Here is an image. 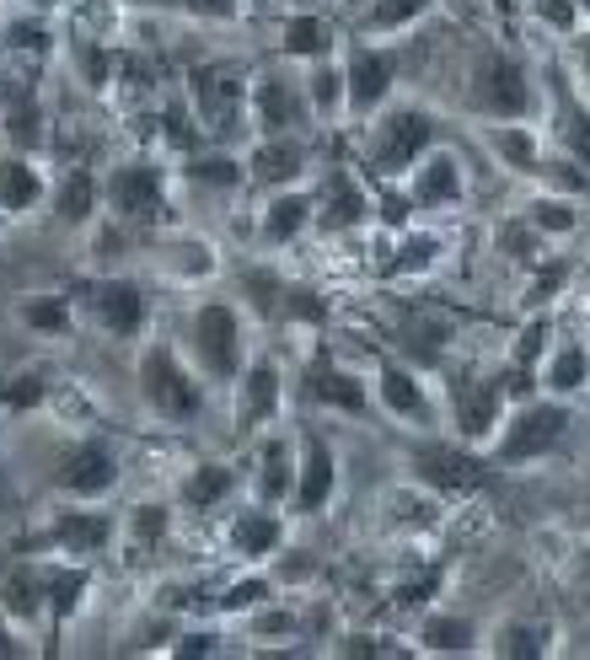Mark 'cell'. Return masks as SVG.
<instances>
[{
	"instance_id": "6da1fadb",
	"label": "cell",
	"mask_w": 590,
	"mask_h": 660,
	"mask_svg": "<svg viewBox=\"0 0 590 660\" xmlns=\"http://www.w3.org/2000/svg\"><path fill=\"white\" fill-rule=\"evenodd\" d=\"M189 92H194L198 124L215 134V140L237 134V124H242V103H248L242 70L226 65V60H204V65L189 70Z\"/></svg>"
},
{
	"instance_id": "7a4b0ae2",
	"label": "cell",
	"mask_w": 590,
	"mask_h": 660,
	"mask_svg": "<svg viewBox=\"0 0 590 660\" xmlns=\"http://www.w3.org/2000/svg\"><path fill=\"white\" fill-rule=\"evenodd\" d=\"M140 393L145 403L161 413V419H172V424H189L198 419V382L178 365V355L167 349V344H150L145 349V360H140Z\"/></svg>"
},
{
	"instance_id": "3957f363",
	"label": "cell",
	"mask_w": 590,
	"mask_h": 660,
	"mask_svg": "<svg viewBox=\"0 0 590 660\" xmlns=\"http://www.w3.org/2000/svg\"><path fill=\"white\" fill-rule=\"evenodd\" d=\"M569 430V408L564 403H531L510 419V430L499 435V463H531V457H547Z\"/></svg>"
},
{
	"instance_id": "277c9868",
	"label": "cell",
	"mask_w": 590,
	"mask_h": 660,
	"mask_svg": "<svg viewBox=\"0 0 590 660\" xmlns=\"http://www.w3.org/2000/svg\"><path fill=\"white\" fill-rule=\"evenodd\" d=\"M194 349L215 382H231L237 365H242V323H237V312L220 307V301H215V307H198L194 312Z\"/></svg>"
},
{
	"instance_id": "5b68a950",
	"label": "cell",
	"mask_w": 590,
	"mask_h": 660,
	"mask_svg": "<svg viewBox=\"0 0 590 660\" xmlns=\"http://www.w3.org/2000/svg\"><path fill=\"white\" fill-rule=\"evenodd\" d=\"M435 140V124L419 113V108H397L382 119V130H376V145H371V167L382 172V178H393L402 167H413L419 156H424V145Z\"/></svg>"
},
{
	"instance_id": "8992f818",
	"label": "cell",
	"mask_w": 590,
	"mask_h": 660,
	"mask_svg": "<svg viewBox=\"0 0 590 660\" xmlns=\"http://www.w3.org/2000/svg\"><path fill=\"white\" fill-rule=\"evenodd\" d=\"M413 472L424 478V489H435V494H478L483 483H489V467L478 463L472 452H461V446H446V441H430V446H419L413 452Z\"/></svg>"
},
{
	"instance_id": "52a82bcc",
	"label": "cell",
	"mask_w": 590,
	"mask_h": 660,
	"mask_svg": "<svg viewBox=\"0 0 590 660\" xmlns=\"http://www.w3.org/2000/svg\"><path fill=\"white\" fill-rule=\"evenodd\" d=\"M472 97H478V108L494 113V119H526V113H531V81H526V70L516 65L510 55H489V60L478 65Z\"/></svg>"
},
{
	"instance_id": "ba28073f",
	"label": "cell",
	"mask_w": 590,
	"mask_h": 660,
	"mask_svg": "<svg viewBox=\"0 0 590 660\" xmlns=\"http://www.w3.org/2000/svg\"><path fill=\"white\" fill-rule=\"evenodd\" d=\"M393 75H397V65H393V55L387 49H354L349 55V108L354 113H371L387 92H393Z\"/></svg>"
},
{
	"instance_id": "9c48e42d",
	"label": "cell",
	"mask_w": 590,
	"mask_h": 660,
	"mask_svg": "<svg viewBox=\"0 0 590 660\" xmlns=\"http://www.w3.org/2000/svg\"><path fill=\"white\" fill-rule=\"evenodd\" d=\"M113 478H119V463H113V452L108 446H97V441H86V446H75L60 467V489L65 494H81V500H92V494H108L113 489Z\"/></svg>"
},
{
	"instance_id": "30bf717a",
	"label": "cell",
	"mask_w": 590,
	"mask_h": 660,
	"mask_svg": "<svg viewBox=\"0 0 590 660\" xmlns=\"http://www.w3.org/2000/svg\"><path fill=\"white\" fill-rule=\"evenodd\" d=\"M108 204L124 220H156L161 215V178L150 167H119L108 178Z\"/></svg>"
},
{
	"instance_id": "8fae6325",
	"label": "cell",
	"mask_w": 590,
	"mask_h": 660,
	"mask_svg": "<svg viewBox=\"0 0 590 660\" xmlns=\"http://www.w3.org/2000/svg\"><path fill=\"white\" fill-rule=\"evenodd\" d=\"M92 312H97V323L108 333L130 338V333H140V323H145V296H140L134 285H124V279H103V285L92 290Z\"/></svg>"
},
{
	"instance_id": "7c38bea8",
	"label": "cell",
	"mask_w": 590,
	"mask_h": 660,
	"mask_svg": "<svg viewBox=\"0 0 590 660\" xmlns=\"http://www.w3.org/2000/svg\"><path fill=\"white\" fill-rule=\"evenodd\" d=\"M279 408V371L258 360L253 371H242V387H237V430H253V424H268Z\"/></svg>"
},
{
	"instance_id": "4fadbf2b",
	"label": "cell",
	"mask_w": 590,
	"mask_h": 660,
	"mask_svg": "<svg viewBox=\"0 0 590 660\" xmlns=\"http://www.w3.org/2000/svg\"><path fill=\"white\" fill-rule=\"evenodd\" d=\"M333 483H338V467H333V452L317 441V435H306V463H301V478H296V511H323L333 494Z\"/></svg>"
},
{
	"instance_id": "5bb4252c",
	"label": "cell",
	"mask_w": 590,
	"mask_h": 660,
	"mask_svg": "<svg viewBox=\"0 0 590 660\" xmlns=\"http://www.w3.org/2000/svg\"><path fill=\"white\" fill-rule=\"evenodd\" d=\"M505 387H510V376H499V382H467V387H461L457 424H461V435H467V441H483V435L494 430Z\"/></svg>"
},
{
	"instance_id": "9a60e30c",
	"label": "cell",
	"mask_w": 590,
	"mask_h": 660,
	"mask_svg": "<svg viewBox=\"0 0 590 660\" xmlns=\"http://www.w3.org/2000/svg\"><path fill=\"white\" fill-rule=\"evenodd\" d=\"M301 161H306L301 140H285V134H274L268 145H258V151H253L248 172H253V183H263V189H274V183H290V178L301 172Z\"/></svg>"
},
{
	"instance_id": "2e32d148",
	"label": "cell",
	"mask_w": 590,
	"mask_h": 660,
	"mask_svg": "<svg viewBox=\"0 0 590 660\" xmlns=\"http://www.w3.org/2000/svg\"><path fill=\"white\" fill-rule=\"evenodd\" d=\"M253 108H258V124L268 134H285L301 124V97L279 81V75H268V81H258V92H253Z\"/></svg>"
},
{
	"instance_id": "e0dca14e",
	"label": "cell",
	"mask_w": 590,
	"mask_h": 660,
	"mask_svg": "<svg viewBox=\"0 0 590 660\" xmlns=\"http://www.w3.org/2000/svg\"><path fill=\"white\" fill-rule=\"evenodd\" d=\"M365 220V194L354 189L349 172H333L328 189H323V231H349Z\"/></svg>"
},
{
	"instance_id": "ac0fdd59",
	"label": "cell",
	"mask_w": 590,
	"mask_h": 660,
	"mask_svg": "<svg viewBox=\"0 0 590 660\" xmlns=\"http://www.w3.org/2000/svg\"><path fill=\"white\" fill-rule=\"evenodd\" d=\"M306 393L317 397V403H328V408H344V413H371V403H365V387L354 382V376H344V371H333V365H317L312 371V382H306Z\"/></svg>"
},
{
	"instance_id": "d6986e66",
	"label": "cell",
	"mask_w": 590,
	"mask_h": 660,
	"mask_svg": "<svg viewBox=\"0 0 590 660\" xmlns=\"http://www.w3.org/2000/svg\"><path fill=\"white\" fill-rule=\"evenodd\" d=\"M108 537H113V521L92 516V511H70V516L55 521V542L65 553H97V548H108Z\"/></svg>"
},
{
	"instance_id": "ffe728a7",
	"label": "cell",
	"mask_w": 590,
	"mask_h": 660,
	"mask_svg": "<svg viewBox=\"0 0 590 660\" xmlns=\"http://www.w3.org/2000/svg\"><path fill=\"white\" fill-rule=\"evenodd\" d=\"M0 601H5L11 617H38V612L49 607V575H44V569H11Z\"/></svg>"
},
{
	"instance_id": "44dd1931",
	"label": "cell",
	"mask_w": 590,
	"mask_h": 660,
	"mask_svg": "<svg viewBox=\"0 0 590 660\" xmlns=\"http://www.w3.org/2000/svg\"><path fill=\"white\" fill-rule=\"evenodd\" d=\"M382 403L393 408L397 419H408V424H430V403L419 393V382L408 371H397V365L382 371Z\"/></svg>"
},
{
	"instance_id": "7402d4cb",
	"label": "cell",
	"mask_w": 590,
	"mask_h": 660,
	"mask_svg": "<svg viewBox=\"0 0 590 660\" xmlns=\"http://www.w3.org/2000/svg\"><path fill=\"white\" fill-rule=\"evenodd\" d=\"M461 194V178H457V161L451 156H430L413 178V204H451Z\"/></svg>"
},
{
	"instance_id": "603a6c76",
	"label": "cell",
	"mask_w": 590,
	"mask_h": 660,
	"mask_svg": "<svg viewBox=\"0 0 590 660\" xmlns=\"http://www.w3.org/2000/svg\"><path fill=\"white\" fill-rule=\"evenodd\" d=\"M306 220H312V199L306 194H279L274 204H268V215H263V237H268V242H290Z\"/></svg>"
},
{
	"instance_id": "cb8c5ba5",
	"label": "cell",
	"mask_w": 590,
	"mask_h": 660,
	"mask_svg": "<svg viewBox=\"0 0 590 660\" xmlns=\"http://www.w3.org/2000/svg\"><path fill=\"white\" fill-rule=\"evenodd\" d=\"M231 542H237L242 559H268V553L279 548V521H274L268 511H258V516L248 511V516L231 527Z\"/></svg>"
},
{
	"instance_id": "d4e9b609",
	"label": "cell",
	"mask_w": 590,
	"mask_h": 660,
	"mask_svg": "<svg viewBox=\"0 0 590 660\" xmlns=\"http://www.w3.org/2000/svg\"><path fill=\"white\" fill-rule=\"evenodd\" d=\"M446 338H451V328H446L441 317H413V323H402V333H397V344H402L413 360H424V365H435V360H441Z\"/></svg>"
},
{
	"instance_id": "484cf974",
	"label": "cell",
	"mask_w": 590,
	"mask_h": 660,
	"mask_svg": "<svg viewBox=\"0 0 590 660\" xmlns=\"http://www.w3.org/2000/svg\"><path fill=\"white\" fill-rule=\"evenodd\" d=\"M333 33L323 16H296L290 27H285V55H296V60H317V55H328Z\"/></svg>"
},
{
	"instance_id": "4316f807",
	"label": "cell",
	"mask_w": 590,
	"mask_h": 660,
	"mask_svg": "<svg viewBox=\"0 0 590 660\" xmlns=\"http://www.w3.org/2000/svg\"><path fill=\"white\" fill-rule=\"evenodd\" d=\"M38 204V172L27 161H0V209H33Z\"/></svg>"
},
{
	"instance_id": "83f0119b",
	"label": "cell",
	"mask_w": 590,
	"mask_h": 660,
	"mask_svg": "<svg viewBox=\"0 0 590 660\" xmlns=\"http://www.w3.org/2000/svg\"><path fill=\"white\" fill-rule=\"evenodd\" d=\"M478 634H472V623L467 617H424L419 623V645L424 650H467Z\"/></svg>"
},
{
	"instance_id": "f1b7e54d",
	"label": "cell",
	"mask_w": 590,
	"mask_h": 660,
	"mask_svg": "<svg viewBox=\"0 0 590 660\" xmlns=\"http://www.w3.org/2000/svg\"><path fill=\"white\" fill-rule=\"evenodd\" d=\"M183 494H189V505H220L226 494H231V467H198L189 472V483H183Z\"/></svg>"
},
{
	"instance_id": "f546056e",
	"label": "cell",
	"mask_w": 590,
	"mask_h": 660,
	"mask_svg": "<svg viewBox=\"0 0 590 660\" xmlns=\"http://www.w3.org/2000/svg\"><path fill=\"white\" fill-rule=\"evenodd\" d=\"M5 134H11V145H16V151H33V145H38V134H44V113H38V103L16 97V103L5 108Z\"/></svg>"
},
{
	"instance_id": "4dcf8cb0",
	"label": "cell",
	"mask_w": 590,
	"mask_h": 660,
	"mask_svg": "<svg viewBox=\"0 0 590 660\" xmlns=\"http://www.w3.org/2000/svg\"><path fill=\"white\" fill-rule=\"evenodd\" d=\"M22 323L38 333H65L70 328V307L65 301H55V296H27L22 301Z\"/></svg>"
},
{
	"instance_id": "1f68e13d",
	"label": "cell",
	"mask_w": 590,
	"mask_h": 660,
	"mask_svg": "<svg viewBox=\"0 0 590 660\" xmlns=\"http://www.w3.org/2000/svg\"><path fill=\"white\" fill-rule=\"evenodd\" d=\"M81 596H86V575L81 569H55L49 575V612H55V623H65Z\"/></svg>"
},
{
	"instance_id": "d6a6232c",
	"label": "cell",
	"mask_w": 590,
	"mask_h": 660,
	"mask_svg": "<svg viewBox=\"0 0 590 660\" xmlns=\"http://www.w3.org/2000/svg\"><path fill=\"white\" fill-rule=\"evenodd\" d=\"M424 5H430V0H376V5L365 11V27H371V33H397V27H408Z\"/></svg>"
},
{
	"instance_id": "836d02e7",
	"label": "cell",
	"mask_w": 590,
	"mask_h": 660,
	"mask_svg": "<svg viewBox=\"0 0 590 660\" xmlns=\"http://www.w3.org/2000/svg\"><path fill=\"white\" fill-rule=\"evenodd\" d=\"M242 290H248V301L258 307L263 317H279V312H285V296H290V290H285L268 268H253V274L242 279Z\"/></svg>"
},
{
	"instance_id": "e575fe53",
	"label": "cell",
	"mask_w": 590,
	"mask_h": 660,
	"mask_svg": "<svg viewBox=\"0 0 590 660\" xmlns=\"http://www.w3.org/2000/svg\"><path fill=\"white\" fill-rule=\"evenodd\" d=\"M92 204H97V183L86 172H70L65 183H60V220H86Z\"/></svg>"
},
{
	"instance_id": "d590c367",
	"label": "cell",
	"mask_w": 590,
	"mask_h": 660,
	"mask_svg": "<svg viewBox=\"0 0 590 660\" xmlns=\"http://www.w3.org/2000/svg\"><path fill=\"white\" fill-rule=\"evenodd\" d=\"M586 382V349H564L558 360H547V393H575Z\"/></svg>"
},
{
	"instance_id": "8d00e7d4",
	"label": "cell",
	"mask_w": 590,
	"mask_h": 660,
	"mask_svg": "<svg viewBox=\"0 0 590 660\" xmlns=\"http://www.w3.org/2000/svg\"><path fill=\"white\" fill-rule=\"evenodd\" d=\"M189 178L204 189H231V183H242V167L226 156H198V161H189Z\"/></svg>"
},
{
	"instance_id": "74e56055",
	"label": "cell",
	"mask_w": 590,
	"mask_h": 660,
	"mask_svg": "<svg viewBox=\"0 0 590 660\" xmlns=\"http://www.w3.org/2000/svg\"><path fill=\"white\" fill-rule=\"evenodd\" d=\"M263 494H268V500L290 494V463H285V446H279V441L263 446Z\"/></svg>"
},
{
	"instance_id": "f35d334b",
	"label": "cell",
	"mask_w": 590,
	"mask_h": 660,
	"mask_svg": "<svg viewBox=\"0 0 590 660\" xmlns=\"http://www.w3.org/2000/svg\"><path fill=\"white\" fill-rule=\"evenodd\" d=\"M494 151H499L510 167H537V140L526 130H494Z\"/></svg>"
},
{
	"instance_id": "ab89813d",
	"label": "cell",
	"mask_w": 590,
	"mask_h": 660,
	"mask_svg": "<svg viewBox=\"0 0 590 660\" xmlns=\"http://www.w3.org/2000/svg\"><path fill=\"white\" fill-rule=\"evenodd\" d=\"M564 145L590 167V113L586 108H575V103L564 108Z\"/></svg>"
},
{
	"instance_id": "60d3db41",
	"label": "cell",
	"mask_w": 590,
	"mask_h": 660,
	"mask_svg": "<svg viewBox=\"0 0 590 660\" xmlns=\"http://www.w3.org/2000/svg\"><path fill=\"white\" fill-rule=\"evenodd\" d=\"M5 44H11V49H33V55H49V44H55V38H49V27H44V22H16V27L5 33Z\"/></svg>"
},
{
	"instance_id": "b9f144b4",
	"label": "cell",
	"mask_w": 590,
	"mask_h": 660,
	"mask_svg": "<svg viewBox=\"0 0 590 660\" xmlns=\"http://www.w3.org/2000/svg\"><path fill=\"white\" fill-rule=\"evenodd\" d=\"M494 650H499V656H537V650H542V634H537V628H505V634L494 639Z\"/></svg>"
},
{
	"instance_id": "7bdbcfd3",
	"label": "cell",
	"mask_w": 590,
	"mask_h": 660,
	"mask_svg": "<svg viewBox=\"0 0 590 660\" xmlns=\"http://www.w3.org/2000/svg\"><path fill=\"white\" fill-rule=\"evenodd\" d=\"M312 103H317V113H338V70L333 65H317V75H312Z\"/></svg>"
},
{
	"instance_id": "ee69618b",
	"label": "cell",
	"mask_w": 590,
	"mask_h": 660,
	"mask_svg": "<svg viewBox=\"0 0 590 660\" xmlns=\"http://www.w3.org/2000/svg\"><path fill=\"white\" fill-rule=\"evenodd\" d=\"M531 220H537L542 231H569V226H575V209H569V204H553V199H542V204L531 209Z\"/></svg>"
},
{
	"instance_id": "f6af8a7d",
	"label": "cell",
	"mask_w": 590,
	"mask_h": 660,
	"mask_svg": "<svg viewBox=\"0 0 590 660\" xmlns=\"http://www.w3.org/2000/svg\"><path fill=\"white\" fill-rule=\"evenodd\" d=\"M38 397H44V382H38V376H22V382L0 387V403H5V408H33Z\"/></svg>"
},
{
	"instance_id": "bcb514c9",
	"label": "cell",
	"mask_w": 590,
	"mask_h": 660,
	"mask_svg": "<svg viewBox=\"0 0 590 660\" xmlns=\"http://www.w3.org/2000/svg\"><path fill=\"white\" fill-rule=\"evenodd\" d=\"M537 16H542L547 27L569 33V27H575V0H537Z\"/></svg>"
},
{
	"instance_id": "7dc6e473",
	"label": "cell",
	"mask_w": 590,
	"mask_h": 660,
	"mask_svg": "<svg viewBox=\"0 0 590 660\" xmlns=\"http://www.w3.org/2000/svg\"><path fill=\"white\" fill-rule=\"evenodd\" d=\"M134 531H140V542H156V537L167 531V511H161V505H145V511H134Z\"/></svg>"
},
{
	"instance_id": "c3c4849f",
	"label": "cell",
	"mask_w": 590,
	"mask_h": 660,
	"mask_svg": "<svg viewBox=\"0 0 590 660\" xmlns=\"http://www.w3.org/2000/svg\"><path fill=\"white\" fill-rule=\"evenodd\" d=\"M183 11H194V16H209V22H231L237 16V0H178Z\"/></svg>"
},
{
	"instance_id": "681fc988",
	"label": "cell",
	"mask_w": 590,
	"mask_h": 660,
	"mask_svg": "<svg viewBox=\"0 0 590 660\" xmlns=\"http://www.w3.org/2000/svg\"><path fill=\"white\" fill-rule=\"evenodd\" d=\"M268 596V580H248V586H237V591L226 596V607L237 612V607H253V601H263Z\"/></svg>"
},
{
	"instance_id": "f907efd6",
	"label": "cell",
	"mask_w": 590,
	"mask_h": 660,
	"mask_svg": "<svg viewBox=\"0 0 590 660\" xmlns=\"http://www.w3.org/2000/svg\"><path fill=\"white\" fill-rule=\"evenodd\" d=\"M435 586H441V580H435V575H424V580H413V586H402V591H397V601H402V607H413V601H424V596H435Z\"/></svg>"
},
{
	"instance_id": "816d5d0a",
	"label": "cell",
	"mask_w": 590,
	"mask_h": 660,
	"mask_svg": "<svg viewBox=\"0 0 590 660\" xmlns=\"http://www.w3.org/2000/svg\"><path fill=\"white\" fill-rule=\"evenodd\" d=\"M537 349H542V328H526V338H521V349H516V365H537Z\"/></svg>"
},
{
	"instance_id": "f5cc1de1",
	"label": "cell",
	"mask_w": 590,
	"mask_h": 660,
	"mask_svg": "<svg viewBox=\"0 0 590 660\" xmlns=\"http://www.w3.org/2000/svg\"><path fill=\"white\" fill-rule=\"evenodd\" d=\"M204 650H215V634H189V639H178V656H204Z\"/></svg>"
},
{
	"instance_id": "db71d44e",
	"label": "cell",
	"mask_w": 590,
	"mask_h": 660,
	"mask_svg": "<svg viewBox=\"0 0 590 660\" xmlns=\"http://www.w3.org/2000/svg\"><path fill=\"white\" fill-rule=\"evenodd\" d=\"M580 55H586V70H590V38H586V44H580Z\"/></svg>"
},
{
	"instance_id": "11a10c76",
	"label": "cell",
	"mask_w": 590,
	"mask_h": 660,
	"mask_svg": "<svg viewBox=\"0 0 590 660\" xmlns=\"http://www.w3.org/2000/svg\"><path fill=\"white\" fill-rule=\"evenodd\" d=\"M27 5H60V0H27Z\"/></svg>"
},
{
	"instance_id": "9f6ffc18",
	"label": "cell",
	"mask_w": 590,
	"mask_h": 660,
	"mask_svg": "<svg viewBox=\"0 0 590 660\" xmlns=\"http://www.w3.org/2000/svg\"><path fill=\"white\" fill-rule=\"evenodd\" d=\"M5 97H11V92H5V86H0V103H5Z\"/></svg>"
},
{
	"instance_id": "6f0895ef",
	"label": "cell",
	"mask_w": 590,
	"mask_h": 660,
	"mask_svg": "<svg viewBox=\"0 0 590 660\" xmlns=\"http://www.w3.org/2000/svg\"><path fill=\"white\" fill-rule=\"evenodd\" d=\"M586 11H590V0H586Z\"/></svg>"
},
{
	"instance_id": "680465c9",
	"label": "cell",
	"mask_w": 590,
	"mask_h": 660,
	"mask_svg": "<svg viewBox=\"0 0 590 660\" xmlns=\"http://www.w3.org/2000/svg\"><path fill=\"white\" fill-rule=\"evenodd\" d=\"M586 564H590V559H586Z\"/></svg>"
}]
</instances>
